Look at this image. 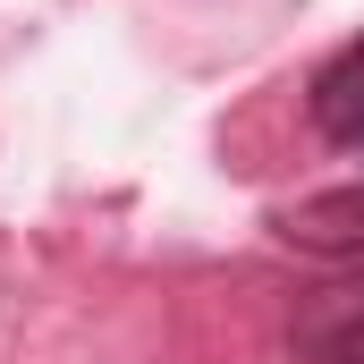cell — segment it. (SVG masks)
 I'll return each mask as SVG.
<instances>
[{
	"label": "cell",
	"mask_w": 364,
	"mask_h": 364,
	"mask_svg": "<svg viewBox=\"0 0 364 364\" xmlns=\"http://www.w3.org/2000/svg\"><path fill=\"white\" fill-rule=\"evenodd\" d=\"M314 127L331 144H364V34L322 60V77H314Z\"/></svg>",
	"instance_id": "obj_2"
},
{
	"label": "cell",
	"mask_w": 364,
	"mask_h": 364,
	"mask_svg": "<svg viewBox=\"0 0 364 364\" xmlns=\"http://www.w3.org/2000/svg\"><path fill=\"white\" fill-rule=\"evenodd\" d=\"M279 237L322 263H364V186H322L279 212Z\"/></svg>",
	"instance_id": "obj_1"
},
{
	"label": "cell",
	"mask_w": 364,
	"mask_h": 364,
	"mask_svg": "<svg viewBox=\"0 0 364 364\" xmlns=\"http://www.w3.org/2000/svg\"><path fill=\"white\" fill-rule=\"evenodd\" d=\"M296 364H331V356H305V348H296Z\"/></svg>",
	"instance_id": "obj_4"
},
{
	"label": "cell",
	"mask_w": 364,
	"mask_h": 364,
	"mask_svg": "<svg viewBox=\"0 0 364 364\" xmlns=\"http://www.w3.org/2000/svg\"><path fill=\"white\" fill-rule=\"evenodd\" d=\"M296 348L331 364H364V288H322L296 314Z\"/></svg>",
	"instance_id": "obj_3"
}]
</instances>
